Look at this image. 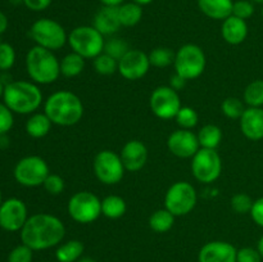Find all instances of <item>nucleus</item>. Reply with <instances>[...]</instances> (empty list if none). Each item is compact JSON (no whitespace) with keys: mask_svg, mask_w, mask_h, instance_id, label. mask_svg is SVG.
I'll return each instance as SVG.
<instances>
[{"mask_svg":"<svg viewBox=\"0 0 263 262\" xmlns=\"http://www.w3.org/2000/svg\"><path fill=\"white\" fill-rule=\"evenodd\" d=\"M64 235V223L61 218L50 213H35L30 216L21 230V240L32 251H44L58 246Z\"/></svg>","mask_w":263,"mask_h":262,"instance_id":"nucleus-1","label":"nucleus"},{"mask_svg":"<svg viewBox=\"0 0 263 262\" xmlns=\"http://www.w3.org/2000/svg\"><path fill=\"white\" fill-rule=\"evenodd\" d=\"M44 113L50 118L53 125L68 127L81 121L84 104L74 92L61 90L48 97L44 103Z\"/></svg>","mask_w":263,"mask_h":262,"instance_id":"nucleus-2","label":"nucleus"},{"mask_svg":"<svg viewBox=\"0 0 263 262\" xmlns=\"http://www.w3.org/2000/svg\"><path fill=\"white\" fill-rule=\"evenodd\" d=\"M4 104L18 115H31L43 103V92L37 84L30 81H10L3 94Z\"/></svg>","mask_w":263,"mask_h":262,"instance_id":"nucleus-3","label":"nucleus"},{"mask_svg":"<svg viewBox=\"0 0 263 262\" xmlns=\"http://www.w3.org/2000/svg\"><path fill=\"white\" fill-rule=\"evenodd\" d=\"M26 69L35 84L49 85L61 76V61L51 50L35 45L26 55Z\"/></svg>","mask_w":263,"mask_h":262,"instance_id":"nucleus-4","label":"nucleus"},{"mask_svg":"<svg viewBox=\"0 0 263 262\" xmlns=\"http://www.w3.org/2000/svg\"><path fill=\"white\" fill-rule=\"evenodd\" d=\"M68 44L72 51L85 59H94L104 51V36L94 26H79L68 35Z\"/></svg>","mask_w":263,"mask_h":262,"instance_id":"nucleus-5","label":"nucleus"},{"mask_svg":"<svg viewBox=\"0 0 263 262\" xmlns=\"http://www.w3.org/2000/svg\"><path fill=\"white\" fill-rule=\"evenodd\" d=\"M205 64L207 58L204 51L195 44H185L175 53V71L186 81L202 76Z\"/></svg>","mask_w":263,"mask_h":262,"instance_id":"nucleus-6","label":"nucleus"},{"mask_svg":"<svg viewBox=\"0 0 263 262\" xmlns=\"http://www.w3.org/2000/svg\"><path fill=\"white\" fill-rule=\"evenodd\" d=\"M30 36L36 45L51 51L59 50L68 43V35L63 26L50 18L35 21L30 28Z\"/></svg>","mask_w":263,"mask_h":262,"instance_id":"nucleus-7","label":"nucleus"},{"mask_svg":"<svg viewBox=\"0 0 263 262\" xmlns=\"http://www.w3.org/2000/svg\"><path fill=\"white\" fill-rule=\"evenodd\" d=\"M198 195L194 185L187 181H177L168 188L164 195V208L175 217L189 215L197 205Z\"/></svg>","mask_w":263,"mask_h":262,"instance_id":"nucleus-8","label":"nucleus"},{"mask_svg":"<svg viewBox=\"0 0 263 262\" xmlns=\"http://www.w3.org/2000/svg\"><path fill=\"white\" fill-rule=\"evenodd\" d=\"M69 217L79 223H91L102 216V200L94 193L82 190L69 198L67 205Z\"/></svg>","mask_w":263,"mask_h":262,"instance_id":"nucleus-9","label":"nucleus"},{"mask_svg":"<svg viewBox=\"0 0 263 262\" xmlns=\"http://www.w3.org/2000/svg\"><path fill=\"white\" fill-rule=\"evenodd\" d=\"M49 174L50 170L48 163L39 156H27L20 159L13 171L15 181L26 188L40 186Z\"/></svg>","mask_w":263,"mask_h":262,"instance_id":"nucleus-10","label":"nucleus"},{"mask_svg":"<svg viewBox=\"0 0 263 262\" xmlns=\"http://www.w3.org/2000/svg\"><path fill=\"white\" fill-rule=\"evenodd\" d=\"M92 170L100 182L105 185H116L125 176V166L120 154L116 152L104 149L94 157Z\"/></svg>","mask_w":263,"mask_h":262,"instance_id":"nucleus-11","label":"nucleus"},{"mask_svg":"<svg viewBox=\"0 0 263 262\" xmlns=\"http://www.w3.org/2000/svg\"><path fill=\"white\" fill-rule=\"evenodd\" d=\"M222 171V161L216 149L200 148L192 158V174L203 184L215 182Z\"/></svg>","mask_w":263,"mask_h":262,"instance_id":"nucleus-12","label":"nucleus"},{"mask_svg":"<svg viewBox=\"0 0 263 262\" xmlns=\"http://www.w3.org/2000/svg\"><path fill=\"white\" fill-rule=\"evenodd\" d=\"M149 105L156 117L161 120H172L181 109V99L176 90L171 86H158L153 90L149 99Z\"/></svg>","mask_w":263,"mask_h":262,"instance_id":"nucleus-13","label":"nucleus"},{"mask_svg":"<svg viewBox=\"0 0 263 262\" xmlns=\"http://www.w3.org/2000/svg\"><path fill=\"white\" fill-rule=\"evenodd\" d=\"M151 67L148 54L139 49H130L118 61V73L126 80L138 81L148 73Z\"/></svg>","mask_w":263,"mask_h":262,"instance_id":"nucleus-14","label":"nucleus"},{"mask_svg":"<svg viewBox=\"0 0 263 262\" xmlns=\"http://www.w3.org/2000/svg\"><path fill=\"white\" fill-rule=\"evenodd\" d=\"M30 217L25 202L18 198H9L0 205V228L5 231H21Z\"/></svg>","mask_w":263,"mask_h":262,"instance_id":"nucleus-15","label":"nucleus"},{"mask_svg":"<svg viewBox=\"0 0 263 262\" xmlns=\"http://www.w3.org/2000/svg\"><path fill=\"white\" fill-rule=\"evenodd\" d=\"M167 148L179 158H193L200 149V145L194 131L179 128L168 136Z\"/></svg>","mask_w":263,"mask_h":262,"instance_id":"nucleus-16","label":"nucleus"},{"mask_svg":"<svg viewBox=\"0 0 263 262\" xmlns=\"http://www.w3.org/2000/svg\"><path fill=\"white\" fill-rule=\"evenodd\" d=\"M235 247L229 241L215 240L204 244L198 254L199 262H236Z\"/></svg>","mask_w":263,"mask_h":262,"instance_id":"nucleus-17","label":"nucleus"},{"mask_svg":"<svg viewBox=\"0 0 263 262\" xmlns=\"http://www.w3.org/2000/svg\"><path fill=\"white\" fill-rule=\"evenodd\" d=\"M126 171L138 172L148 161V148L140 140H130L123 145L120 153Z\"/></svg>","mask_w":263,"mask_h":262,"instance_id":"nucleus-18","label":"nucleus"},{"mask_svg":"<svg viewBox=\"0 0 263 262\" xmlns=\"http://www.w3.org/2000/svg\"><path fill=\"white\" fill-rule=\"evenodd\" d=\"M241 134L252 141L263 139V108L247 107L239 120Z\"/></svg>","mask_w":263,"mask_h":262,"instance_id":"nucleus-19","label":"nucleus"},{"mask_svg":"<svg viewBox=\"0 0 263 262\" xmlns=\"http://www.w3.org/2000/svg\"><path fill=\"white\" fill-rule=\"evenodd\" d=\"M221 35L223 40L230 45H239L244 43L248 36V23L247 21L231 14L230 17L222 21Z\"/></svg>","mask_w":263,"mask_h":262,"instance_id":"nucleus-20","label":"nucleus"},{"mask_svg":"<svg viewBox=\"0 0 263 262\" xmlns=\"http://www.w3.org/2000/svg\"><path fill=\"white\" fill-rule=\"evenodd\" d=\"M94 26L103 36L115 35L122 27L118 18V9L112 7H103L94 17Z\"/></svg>","mask_w":263,"mask_h":262,"instance_id":"nucleus-21","label":"nucleus"},{"mask_svg":"<svg viewBox=\"0 0 263 262\" xmlns=\"http://www.w3.org/2000/svg\"><path fill=\"white\" fill-rule=\"evenodd\" d=\"M234 0H198V8L205 17L225 21L233 14Z\"/></svg>","mask_w":263,"mask_h":262,"instance_id":"nucleus-22","label":"nucleus"},{"mask_svg":"<svg viewBox=\"0 0 263 262\" xmlns=\"http://www.w3.org/2000/svg\"><path fill=\"white\" fill-rule=\"evenodd\" d=\"M51 121L45 113H33L26 122V133L33 139L45 138L51 128Z\"/></svg>","mask_w":263,"mask_h":262,"instance_id":"nucleus-23","label":"nucleus"},{"mask_svg":"<svg viewBox=\"0 0 263 262\" xmlns=\"http://www.w3.org/2000/svg\"><path fill=\"white\" fill-rule=\"evenodd\" d=\"M118 18L122 27H134L143 18V7L138 3H123L117 8Z\"/></svg>","mask_w":263,"mask_h":262,"instance_id":"nucleus-24","label":"nucleus"},{"mask_svg":"<svg viewBox=\"0 0 263 262\" xmlns=\"http://www.w3.org/2000/svg\"><path fill=\"white\" fill-rule=\"evenodd\" d=\"M85 68V58L71 51L61 59V74L67 79H73L81 74Z\"/></svg>","mask_w":263,"mask_h":262,"instance_id":"nucleus-25","label":"nucleus"},{"mask_svg":"<svg viewBox=\"0 0 263 262\" xmlns=\"http://www.w3.org/2000/svg\"><path fill=\"white\" fill-rule=\"evenodd\" d=\"M197 136L200 148L217 149V146L222 141V130L218 126L208 123L198 131Z\"/></svg>","mask_w":263,"mask_h":262,"instance_id":"nucleus-26","label":"nucleus"},{"mask_svg":"<svg viewBox=\"0 0 263 262\" xmlns=\"http://www.w3.org/2000/svg\"><path fill=\"white\" fill-rule=\"evenodd\" d=\"M127 204L120 195H108L102 200V215L110 220L121 218L126 213Z\"/></svg>","mask_w":263,"mask_h":262,"instance_id":"nucleus-27","label":"nucleus"},{"mask_svg":"<svg viewBox=\"0 0 263 262\" xmlns=\"http://www.w3.org/2000/svg\"><path fill=\"white\" fill-rule=\"evenodd\" d=\"M84 253V244L80 240H68L61 244L55 251L58 262H77Z\"/></svg>","mask_w":263,"mask_h":262,"instance_id":"nucleus-28","label":"nucleus"},{"mask_svg":"<svg viewBox=\"0 0 263 262\" xmlns=\"http://www.w3.org/2000/svg\"><path fill=\"white\" fill-rule=\"evenodd\" d=\"M175 223V216L167 208H161L152 213L149 217V226L153 231L159 234L167 233L172 229Z\"/></svg>","mask_w":263,"mask_h":262,"instance_id":"nucleus-29","label":"nucleus"},{"mask_svg":"<svg viewBox=\"0 0 263 262\" xmlns=\"http://www.w3.org/2000/svg\"><path fill=\"white\" fill-rule=\"evenodd\" d=\"M243 100L248 107L263 108V80H254L244 90Z\"/></svg>","mask_w":263,"mask_h":262,"instance_id":"nucleus-30","label":"nucleus"},{"mask_svg":"<svg viewBox=\"0 0 263 262\" xmlns=\"http://www.w3.org/2000/svg\"><path fill=\"white\" fill-rule=\"evenodd\" d=\"M148 55L151 66L156 67V68H166V67L174 64L175 62V53L166 46H158V48L153 49Z\"/></svg>","mask_w":263,"mask_h":262,"instance_id":"nucleus-31","label":"nucleus"},{"mask_svg":"<svg viewBox=\"0 0 263 262\" xmlns=\"http://www.w3.org/2000/svg\"><path fill=\"white\" fill-rule=\"evenodd\" d=\"M92 66H94L95 72L102 76H110L118 72V61L105 53L99 54L97 58L92 59Z\"/></svg>","mask_w":263,"mask_h":262,"instance_id":"nucleus-32","label":"nucleus"},{"mask_svg":"<svg viewBox=\"0 0 263 262\" xmlns=\"http://www.w3.org/2000/svg\"><path fill=\"white\" fill-rule=\"evenodd\" d=\"M221 110H222V113L228 118H231V120H240L244 110H246V103L243 100L238 99V98H226L221 103Z\"/></svg>","mask_w":263,"mask_h":262,"instance_id":"nucleus-33","label":"nucleus"},{"mask_svg":"<svg viewBox=\"0 0 263 262\" xmlns=\"http://www.w3.org/2000/svg\"><path fill=\"white\" fill-rule=\"evenodd\" d=\"M177 125L180 126V128H185V130H193L195 126L198 125V121H199V117H198V113L194 108L192 107H181V109L179 110V113L175 117Z\"/></svg>","mask_w":263,"mask_h":262,"instance_id":"nucleus-34","label":"nucleus"},{"mask_svg":"<svg viewBox=\"0 0 263 262\" xmlns=\"http://www.w3.org/2000/svg\"><path fill=\"white\" fill-rule=\"evenodd\" d=\"M128 50H130V48H128V44L125 40L120 38H112L108 41H105L104 51L103 53L108 54L112 58H115L116 61H120Z\"/></svg>","mask_w":263,"mask_h":262,"instance_id":"nucleus-35","label":"nucleus"},{"mask_svg":"<svg viewBox=\"0 0 263 262\" xmlns=\"http://www.w3.org/2000/svg\"><path fill=\"white\" fill-rule=\"evenodd\" d=\"M254 200L249 197L246 193H238V194L233 195L230 200V205L233 208L234 212L239 213V215H246V213H251L252 207H253Z\"/></svg>","mask_w":263,"mask_h":262,"instance_id":"nucleus-36","label":"nucleus"},{"mask_svg":"<svg viewBox=\"0 0 263 262\" xmlns=\"http://www.w3.org/2000/svg\"><path fill=\"white\" fill-rule=\"evenodd\" d=\"M15 51L10 44L0 43V71H8L14 66Z\"/></svg>","mask_w":263,"mask_h":262,"instance_id":"nucleus-37","label":"nucleus"},{"mask_svg":"<svg viewBox=\"0 0 263 262\" xmlns=\"http://www.w3.org/2000/svg\"><path fill=\"white\" fill-rule=\"evenodd\" d=\"M43 186L50 195H59L63 193L64 188H66V182H64L63 177H61L59 175L49 174L45 181H44Z\"/></svg>","mask_w":263,"mask_h":262,"instance_id":"nucleus-38","label":"nucleus"},{"mask_svg":"<svg viewBox=\"0 0 263 262\" xmlns=\"http://www.w3.org/2000/svg\"><path fill=\"white\" fill-rule=\"evenodd\" d=\"M254 14V5L249 0H236L233 5V15L247 21Z\"/></svg>","mask_w":263,"mask_h":262,"instance_id":"nucleus-39","label":"nucleus"},{"mask_svg":"<svg viewBox=\"0 0 263 262\" xmlns=\"http://www.w3.org/2000/svg\"><path fill=\"white\" fill-rule=\"evenodd\" d=\"M8 262H32V249L23 243L17 246L9 253Z\"/></svg>","mask_w":263,"mask_h":262,"instance_id":"nucleus-40","label":"nucleus"},{"mask_svg":"<svg viewBox=\"0 0 263 262\" xmlns=\"http://www.w3.org/2000/svg\"><path fill=\"white\" fill-rule=\"evenodd\" d=\"M14 125L13 112L4 104L0 103V135H5Z\"/></svg>","mask_w":263,"mask_h":262,"instance_id":"nucleus-41","label":"nucleus"},{"mask_svg":"<svg viewBox=\"0 0 263 262\" xmlns=\"http://www.w3.org/2000/svg\"><path fill=\"white\" fill-rule=\"evenodd\" d=\"M262 257L256 248L244 247L239 249L236 254V262H261Z\"/></svg>","mask_w":263,"mask_h":262,"instance_id":"nucleus-42","label":"nucleus"},{"mask_svg":"<svg viewBox=\"0 0 263 262\" xmlns=\"http://www.w3.org/2000/svg\"><path fill=\"white\" fill-rule=\"evenodd\" d=\"M251 217L258 226L263 228V197L258 198L253 202V207L251 211Z\"/></svg>","mask_w":263,"mask_h":262,"instance_id":"nucleus-43","label":"nucleus"},{"mask_svg":"<svg viewBox=\"0 0 263 262\" xmlns=\"http://www.w3.org/2000/svg\"><path fill=\"white\" fill-rule=\"evenodd\" d=\"M23 4L33 12H43L50 7L51 0H23Z\"/></svg>","mask_w":263,"mask_h":262,"instance_id":"nucleus-44","label":"nucleus"},{"mask_svg":"<svg viewBox=\"0 0 263 262\" xmlns=\"http://www.w3.org/2000/svg\"><path fill=\"white\" fill-rule=\"evenodd\" d=\"M185 85H186V80L177 73H175L174 76L171 77V80H170V86H171L174 90H176V91L181 90Z\"/></svg>","mask_w":263,"mask_h":262,"instance_id":"nucleus-45","label":"nucleus"},{"mask_svg":"<svg viewBox=\"0 0 263 262\" xmlns=\"http://www.w3.org/2000/svg\"><path fill=\"white\" fill-rule=\"evenodd\" d=\"M103 4V7H112V8H118L120 5H122L123 3H126L125 0H99Z\"/></svg>","mask_w":263,"mask_h":262,"instance_id":"nucleus-46","label":"nucleus"},{"mask_svg":"<svg viewBox=\"0 0 263 262\" xmlns=\"http://www.w3.org/2000/svg\"><path fill=\"white\" fill-rule=\"evenodd\" d=\"M8 28V18L4 13L0 10V35L4 33Z\"/></svg>","mask_w":263,"mask_h":262,"instance_id":"nucleus-47","label":"nucleus"},{"mask_svg":"<svg viewBox=\"0 0 263 262\" xmlns=\"http://www.w3.org/2000/svg\"><path fill=\"white\" fill-rule=\"evenodd\" d=\"M257 251L259 252V254H261L262 259H263V235L259 238L258 240V244H257Z\"/></svg>","mask_w":263,"mask_h":262,"instance_id":"nucleus-48","label":"nucleus"},{"mask_svg":"<svg viewBox=\"0 0 263 262\" xmlns=\"http://www.w3.org/2000/svg\"><path fill=\"white\" fill-rule=\"evenodd\" d=\"M131 2L138 3V4L141 5V7H144V5H148V4H151V3H153L154 0H131Z\"/></svg>","mask_w":263,"mask_h":262,"instance_id":"nucleus-49","label":"nucleus"},{"mask_svg":"<svg viewBox=\"0 0 263 262\" xmlns=\"http://www.w3.org/2000/svg\"><path fill=\"white\" fill-rule=\"evenodd\" d=\"M77 262H95V261L92 258H90V257H81Z\"/></svg>","mask_w":263,"mask_h":262,"instance_id":"nucleus-50","label":"nucleus"},{"mask_svg":"<svg viewBox=\"0 0 263 262\" xmlns=\"http://www.w3.org/2000/svg\"><path fill=\"white\" fill-rule=\"evenodd\" d=\"M4 89H5V85L3 84V81L0 80V98H2L3 94H4Z\"/></svg>","mask_w":263,"mask_h":262,"instance_id":"nucleus-51","label":"nucleus"},{"mask_svg":"<svg viewBox=\"0 0 263 262\" xmlns=\"http://www.w3.org/2000/svg\"><path fill=\"white\" fill-rule=\"evenodd\" d=\"M254 3H258V4H263V0H253Z\"/></svg>","mask_w":263,"mask_h":262,"instance_id":"nucleus-52","label":"nucleus"},{"mask_svg":"<svg viewBox=\"0 0 263 262\" xmlns=\"http://www.w3.org/2000/svg\"><path fill=\"white\" fill-rule=\"evenodd\" d=\"M3 203V198H2V192H0V205H2Z\"/></svg>","mask_w":263,"mask_h":262,"instance_id":"nucleus-53","label":"nucleus"},{"mask_svg":"<svg viewBox=\"0 0 263 262\" xmlns=\"http://www.w3.org/2000/svg\"><path fill=\"white\" fill-rule=\"evenodd\" d=\"M262 17H263V8H262Z\"/></svg>","mask_w":263,"mask_h":262,"instance_id":"nucleus-54","label":"nucleus"}]
</instances>
